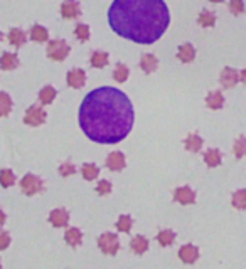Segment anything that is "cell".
I'll list each match as a JSON object with an SVG mask.
<instances>
[{
  "label": "cell",
  "mask_w": 246,
  "mask_h": 269,
  "mask_svg": "<svg viewBox=\"0 0 246 269\" xmlns=\"http://www.w3.org/2000/svg\"><path fill=\"white\" fill-rule=\"evenodd\" d=\"M78 121L83 133L94 143L115 145L132 131L135 113L127 94L112 86H101L85 96Z\"/></svg>",
  "instance_id": "6da1fadb"
},
{
  "label": "cell",
  "mask_w": 246,
  "mask_h": 269,
  "mask_svg": "<svg viewBox=\"0 0 246 269\" xmlns=\"http://www.w3.org/2000/svg\"><path fill=\"white\" fill-rule=\"evenodd\" d=\"M170 14L164 0H113L108 24L120 37L137 44H154L169 27Z\"/></svg>",
  "instance_id": "7a4b0ae2"
},
{
  "label": "cell",
  "mask_w": 246,
  "mask_h": 269,
  "mask_svg": "<svg viewBox=\"0 0 246 269\" xmlns=\"http://www.w3.org/2000/svg\"><path fill=\"white\" fill-rule=\"evenodd\" d=\"M98 248H100L101 252L108 256H115L120 249V242H118V237L116 234L113 232H105L98 237Z\"/></svg>",
  "instance_id": "3957f363"
},
{
  "label": "cell",
  "mask_w": 246,
  "mask_h": 269,
  "mask_svg": "<svg viewBox=\"0 0 246 269\" xmlns=\"http://www.w3.org/2000/svg\"><path fill=\"white\" fill-rule=\"evenodd\" d=\"M46 52L52 61H64L67 58V54H69V45L61 39L49 41Z\"/></svg>",
  "instance_id": "277c9868"
},
{
  "label": "cell",
  "mask_w": 246,
  "mask_h": 269,
  "mask_svg": "<svg viewBox=\"0 0 246 269\" xmlns=\"http://www.w3.org/2000/svg\"><path fill=\"white\" fill-rule=\"evenodd\" d=\"M21 190L25 195H36L37 192L43 190V180L37 179L32 173H27L25 177H22L21 180Z\"/></svg>",
  "instance_id": "5b68a950"
},
{
  "label": "cell",
  "mask_w": 246,
  "mask_h": 269,
  "mask_svg": "<svg viewBox=\"0 0 246 269\" xmlns=\"http://www.w3.org/2000/svg\"><path fill=\"white\" fill-rule=\"evenodd\" d=\"M24 121L29 126H41L46 121V111L43 108H39V106H31L27 109V113H25Z\"/></svg>",
  "instance_id": "8992f818"
},
{
  "label": "cell",
  "mask_w": 246,
  "mask_h": 269,
  "mask_svg": "<svg viewBox=\"0 0 246 269\" xmlns=\"http://www.w3.org/2000/svg\"><path fill=\"white\" fill-rule=\"evenodd\" d=\"M108 170L112 172H120V170L125 168V155L122 151H113L107 157V162H105Z\"/></svg>",
  "instance_id": "52a82bcc"
},
{
  "label": "cell",
  "mask_w": 246,
  "mask_h": 269,
  "mask_svg": "<svg viewBox=\"0 0 246 269\" xmlns=\"http://www.w3.org/2000/svg\"><path fill=\"white\" fill-rule=\"evenodd\" d=\"M179 257H180V261H182V263L192 264V263H196V261H198L199 249L196 248V246H192V244H185V246H182V248L179 249Z\"/></svg>",
  "instance_id": "ba28073f"
},
{
  "label": "cell",
  "mask_w": 246,
  "mask_h": 269,
  "mask_svg": "<svg viewBox=\"0 0 246 269\" xmlns=\"http://www.w3.org/2000/svg\"><path fill=\"white\" fill-rule=\"evenodd\" d=\"M221 84H223V88H226V89H231V88H234V86L238 84V81H240V74L236 73V71L233 69V67H224L223 69V73H221Z\"/></svg>",
  "instance_id": "9c48e42d"
},
{
  "label": "cell",
  "mask_w": 246,
  "mask_h": 269,
  "mask_svg": "<svg viewBox=\"0 0 246 269\" xmlns=\"http://www.w3.org/2000/svg\"><path fill=\"white\" fill-rule=\"evenodd\" d=\"M174 199H176V202L182 204V206H189V204H194L196 194H194V190L189 187H179V188H176Z\"/></svg>",
  "instance_id": "30bf717a"
},
{
  "label": "cell",
  "mask_w": 246,
  "mask_h": 269,
  "mask_svg": "<svg viewBox=\"0 0 246 269\" xmlns=\"http://www.w3.org/2000/svg\"><path fill=\"white\" fill-rule=\"evenodd\" d=\"M49 222L54 227H64L69 222V214L64 209H54L49 214Z\"/></svg>",
  "instance_id": "8fae6325"
},
{
  "label": "cell",
  "mask_w": 246,
  "mask_h": 269,
  "mask_svg": "<svg viewBox=\"0 0 246 269\" xmlns=\"http://www.w3.org/2000/svg\"><path fill=\"white\" fill-rule=\"evenodd\" d=\"M85 81H86V74L83 69H73L67 73V84L74 89H79L85 86Z\"/></svg>",
  "instance_id": "7c38bea8"
},
{
  "label": "cell",
  "mask_w": 246,
  "mask_h": 269,
  "mask_svg": "<svg viewBox=\"0 0 246 269\" xmlns=\"http://www.w3.org/2000/svg\"><path fill=\"white\" fill-rule=\"evenodd\" d=\"M61 15L64 19H76L79 15V3H78V0H66V2H63Z\"/></svg>",
  "instance_id": "4fadbf2b"
},
{
  "label": "cell",
  "mask_w": 246,
  "mask_h": 269,
  "mask_svg": "<svg viewBox=\"0 0 246 269\" xmlns=\"http://www.w3.org/2000/svg\"><path fill=\"white\" fill-rule=\"evenodd\" d=\"M157 66H158V61L154 54H143L142 59H140V67H142V71L147 74L154 73V71L157 69Z\"/></svg>",
  "instance_id": "5bb4252c"
},
{
  "label": "cell",
  "mask_w": 246,
  "mask_h": 269,
  "mask_svg": "<svg viewBox=\"0 0 246 269\" xmlns=\"http://www.w3.org/2000/svg\"><path fill=\"white\" fill-rule=\"evenodd\" d=\"M19 66V58L17 54H12V52H3L2 58H0V67L3 71H9V69H16Z\"/></svg>",
  "instance_id": "9a60e30c"
},
{
  "label": "cell",
  "mask_w": 246,
  "mask_h": 269,
  "mask_svg": "<svg viewBox=\"0 0 246 269\" xmlns=\"http://www.w3.org/2000/svg\"><path fill=\"white\" fill-rule=\"evenodd\" d=\"M206 104H207V108H211V109H221L223 104H224V98H223L221 91H213V93L207 94Z\"/></svg>",
  "instance_id": "2e32d148"
},
{
  "label": "cell",
  "mask_w": 246,
  "mask_h": 269,
  "mask_svg": "<svg viewBox=\"0 0 246 269\" xmlns=\"http://www.w3.org/2000/svg\"><path fill=\"white\" fill-rule=\"evenodd\" d=\"M177 58H179V61H182V62H192L196 58L194 47L191 44H182L179 47V51H177Z\"/></svg>",
  "instance_id": "e0dca14e"
},
{
  "label": "cell",
  "mask_w": 246,
  "mask_h": 269,
  "mask_svg": "<svg viewBox=\"0 0 246 269\" xmlns=\"http://www.w3.org/2000/svg\"><path fill=\"white\" fill-rule=\"evenodd\" d=\"M130 249L135 254H143V252L149 249V241L143 236H135L134 239L130 241Z\"/></svg>",
  "instance_id": "ac0fdd59"
},
{
  "label": "cell",
  "mask_w": 246,
  "mask_h": 269,
  "mask_svg": "<svg viewBox=\"0 0 246 269\" xmlns=\"http://www.w3.org/2000/svg\"><path fill=\"white\" fill-rule=\"evenodd\" d=\"M64 239H66V242L71 248H76V246L81 244L83 234L79 232V229H76V227H71V229H67L66 234H64Z\"/></svg>",
  "instance_id": "d6986e66"
},
{
  "label": "cell",
  "mask_w": 246,
  "mask_h": 269,
  "mask_svg": "<svg viewBox=\"0 0 246 269\" xmlns=\"http://www.w3.org/2000/svg\"><path fill=\"white\" fill-rule=\"evenodd\" d=\"M89 62H91L93 67H98V69H101V67H105L108 64V54L103 51H96L91 54V58H89Z\"/></svg>",
  "instance_id": "ffe728a7"
},
{
  "label": "cell",
  "mask_w": 246,
  "mask_h": 269,
  "mask_svg": "<svg viewBox=\"0 0 246 269\" xmlns=\"http://www.w3.org/2000/svg\"><path fill=\"white\" fill-rule=\"evenodd\" d=\"M184 145L189 151H199L202 148V138L199 135H189L187 138L184 140Z\"/></svg>",
  "instance_id": "44dd1931"
},
{
  "label": "cell",
  "mask_w": 246,
  "mask_h": 269,
  "mask_svg": "<svg viewBox=\"0 0 246 269\" xmlns=\"http://www.w3.org/2000/svg\"><path fill=\"white\" fill-rule=\"evenodd\" d=\"M7 37H9V42L16 45V47H21V45L25 42V32L21 29H12Z\"/></svg>",
  "instance_id": "7402d4cb"
},
{
  "label": "cell",
  "mask_w": 246,
  "mask_h": 269,
  "mask_svg": "<svg viewBox=\"0 0 246 269\" xmlns=\"http://www.w3.org/2000/svg\"><path fill=\"white\" fill-rule=\"evenodd\" d=\"M204 162H206L207 166H218L221 164V153H219V150L216 148L207 150L206 153H204Z\"/></svg>",
  "instance_id": "603a6c76"
},
{
  "label": "cell",
  "mask_w": 246,
  "mask_h": 269,
  "mask_svg": "<svg viewBox=\"0 0 246 269\" xmlns=\"http://www.w3.org/2000/svg\"><path fill=\"white\" fill-rule=\"evenodd\" d=\"M54 98H56V89L52 88V86H44V88L41 89L39 101L43 104H51L52 101H54Z\"/></svg>",
  "instance_id": "cb8c5ba5"
},
{
  "label": "cell",
  "mask_w": 246,
  "mask_h": 269,
  "mask_svg": "<svg viewBox=\"0 0 246 269\" xmlns=\"http://www.w3.org/2000/svg\"><path fill=\"white\" fill-rule=\"evenodd\" d=\"M12 109V100L7 93L0 91V116H7Z\"/></svg>",
  "instance_id": "d4e9b609"
},
{
  "label": "cell",
  "mask_w": 246,
  "mask_h": 269,
  "mask_svg": "<svg viewBox=\"0 0 246 269\" xmlns=\"http://www.w3.org/2000/svg\"><path fill=\"white\" fill-rule=\"evenodd\" d=\"M49 34L46 27H41V25H34L31 29V39L34 42H44V41H47Z\"/></svg>",
  "instance_id": "484cf974"
},
{
  "label": "cell",
  "mask_w": 246,
  "mask_h": 269,
  "mask_svg": "<svg viewBox=\"0 0 246 269\" xmlns=\"http://www.w3.org/2000/svg\"><path fill=\"white\" fill-rule=\"evenodd\" d=\"M174 239H176V234H174L172 230H169V229H164V230H160V232L157 234L158 244L164 246V248H167V246L172 244Z\"/></svg>",
  "instance_id": "4316f807"
},
{
  "label": "cell",
  "mask_w": 246,
  "mask_h": 269,
  "mask_svg": "<svg viewBox=\"0 0 246 269\" xmlns=\"http://www.w3.org/2000/svg\"><path fill=\"white\" fill-rule=\"evenodd\" d=\"M14 182H16V175H14L12 170L9 168H3L2 172H0V185H2L3 188L7 187H12Z\"/></svg>",
  "instance_id": "83f0119b"
},
{
  "label": "cell",
  "mask_w": 246,
  "mask_h": 269,
  "mask_svg": "<svg viewBox=\"0 0 246 269\" xmlns=\"http://www.w3.org/2000/svg\"><path fill=\"white\" fill-rule=\"evenodd\" d=\"M231 202H233V207H236V209H240V210L246 209V190L241 188V190L234 192Z\"/></svg>",
  "instance_id": "f1b7e54d"
},
{
  "label": "cell",
  "mask_w": 246,
  "mask_h": 269,
  "mask_svg": "<svg viewBox=\"0 0 246 269\" xmlns=\"http://www.w3.org/2000/svg\"><path fill=\"white\" fill-rule=\"evenodd\" d=\"M128 74H130L128 67L125 66V64H118V66L115 67V71H113V79H115L116 83H125L128 78Z\"/></svg>",
  "instance_id": "f546056e"
},
{
  "label": "cell",
  "mask_w": 246,
  "mask_h": 269,
  "mask_svg": "<svg viewBox=\"0 0 246 269\" xmlns=\"http://www.w3.org/2000/svg\"><path fill=\"white\" fill-rule=\"evenodd\" d=\"M81 173H83V177H85L86 180H93V179H96L98 177L100 170H98V166L93 165V164H85L81 166Z\"/></svg>",
  "instance_id": "4dcf8cb0"
},
{
  "label": "cell",
  "mask_w": 246,
  "mask_h": 269,
  "mask_svg": "<svg viewBox=\"0 0 246 269\" xmlns=\"http://www.w3.org/2000/svg\"><path fill=\"white\" fill-rule=\"evenodd\" d=\"M233 151H234V157L236 158H243L245 157L246 155V136H240V138L234 142Z\"/></svg>",
  "instance_id": "1f68e13d"
},
{
  "label": "cell",
  "mask_w": 246,
  "mask_h": 269,
  "mask_svg": "<svg viewBox=\"0 0 246 269\" xmlns=\"http://www.w3.org/2000/svg\"><path fill=\"white\" fill-rule=\"evenodd\" d=\"M198 22H199L201 27H213L214 22H216V17H214V14H211V12H207V10H204V12L199 15Z\"/></svg>",
  "instance_id": "d6a6232c"
},
{
  "label": "cell",
  "mask_w": 246,
  "mask_h": 269,
  "mask_svg": "<svg viewBox=\"0 0 246 269\" xmlns=\"http://www.w3.org/2000/svg\"><path fill=\"white\" fill-rule=\"evenodd\" d=\"M74 36L78 37L81 42H86L89 39V27L86 24H78L74 27Z\"/></svg>",
  "instance_id": "836d02e7"
},
{
  "label": "cell",
  "mask_w": 246,
  "mask_h": 269,
  "mask_svg": "<svg viewBox=\"0 0 246 269\" xmlns=\"http://www.w3.org/2000/svg\"><path fill=\"white\" fill-rule=\"evenodd\" d=\"M116 229L122 230V232L128 234L132 229V217L130 215H122V217L116 221Z\"/></svg>",
  "instance_id": "e575fe53"
},
{
  "label": "cell",
  "mask_w": 246,
  "mask_h": 269,
  "mask_svg": "<svg viewBox=\"0 0 246 269\" xmlns=\"http://www.w3.org/2000/svg\"><path fill=\"white\" fill-rule=\"evenodd\" d=\"M229 12L234 15H241L245 12V2L243 0H231L229 2Z\"/></svg>",
  "instance_id": "d590c367"
},
{
  "label": "cell",
  "mask_w": 246,
  "mask_h": 269,
  "mask_svg": "<svg viewBox=\"0 0 246 269\" xmlns=\"http://www.w3.org/2000/svg\"><path fill=\"white\" fill-rule=\"evenodd\" d=\"M59 173H61L63 177H69V175H73V173H76V166L73 164H69V162H66V164H63L59 166Z\"/></svg>",
  "instance_id": "8d00e7d4"
},
{
  "label": "cell",
  "mask_w": 246,
  "mask_h": 269,
  "mask_svg": "<svg viewBox=\"0 0 246 269\" xmlns=\"http://www.w3.org/2000/svg\"><path fill=\"white\" fill-rule=\"evenodd\" d=\"M96 192L100 195H107V194H110L112 192V184H110L108 180H101L100 184L96 185Z\"/></svg>",
  "instance_id": "74e56055"
},
{
  "label": "cell",
  "mask_w": 246,
  "mask_h": 269,
  "mask_svg": "<svg viewBox=\"0 0 246 269\" xmlns=\"http://www.w3.org/2000/svg\"><path fill=\"white\" fill-rule=\"evenodd\" d=\"M10 244V236L7 230L0 229V251H3V249H7Z\"/></svg>",
  "instance_id": "f35d334b"
},
{
  "label": "cell",
  "mask_w": 246,
  "mask_h": 269,
  "mask_svg": "<svg viewBox=\"0 0 246 269\" xmlns=\"http://www.w3.org/2000/svg\"><path fill=\"white\" fill-rule=\"evenodd\" d=\"M5 224V214H3V210H0V227Z\"/></svg>",
  "instance_id": "ab89813d"
},
{
  "label": "cell",
  "mask_w": 246,
  "mask_h": 269,
  "mask_svg": "<svg viewBox=\"0 0 246 269\" xmlns=\"http://www.w3.org/2000/svg\"><path fill=\"white\" fill-rule=\"evenodd\" d=\"M240 81H243L245 84H246V69L241 71V74H240Z\"/></svg>",
  "instance_id": "60d3db41"
},
{
  "label": "cell",
  "mask_w": 246,
  "mask_h": 269,
  "mask_svg": "<svg viewBox=\"0 0 246 269\" xmlns=\"http://www.w3.org/2000/svg\"><path fill=\"white\" fill-rule=\"evenodd\" d=\"M213 3H219V2H223V0H211Z\"/></svg>",
  "instance_id": "b9f144b4"
},
{
  "label": "cell",
  "mask_w": 246,
  "mask_h": 269,
  "mask_svg": "<svg viewBox=\"0 0 246 269\" xmlns=\"http://www.w3.org/2000/svg\"><path fill=\"white\" fill-rule=\"evenodd\" d=\"M2 37H3V36H2V32H0V41H2Z\"/></svg>",
  "instance_id": "7bdbcfd3"
}]
</instances>
